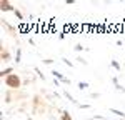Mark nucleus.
<instances>
[{
	"instance_id": "f257e3e1",
	"label": "nucleus",
	"mask_w": 125,
	"mask_h": 120,
	"mask_svg": "<svg viewBox=\"0 0 125 120\" xmlns=\"http://www.w3.org/2000/svg\"><path fill=\"white\" fill-rule=\"evenodd\" d=\"M3 82H5V85H7L9 89H19V87H22V80H20V77L17 73H12L9 77H5Z\"/></svg>"
},
{
	"instance_id": "f03ea898",
	"label": "nucleus",
	"mask_w": 125,
	"mask_h": 120,
	"mask_svg": "<svg viewBox=\"0 0 125 120\" xmlns=\"http://www.w3.org/2000/svg\"><path fill=\"white\" fill-rule=\"evenodd\" d=\"M0 9H2V12H15V9L12 7V3L9 0H2L0 2Z\"/></svg>"
},
{
	"instance_id": "7ed1b4c3",
	"label": "nucleus",
	"mask_w": 125,
	"mask_h": 120,
	"mask_svg": "<svg viewBox=\"0 0 125 120\" xmlns=\"http://www.w3.org/2000/svg\"><path fill=\"white\" fill-rule=\"evenodd\" d=\"M9 75H12V67H7V69L0 70V77H9Z\"/></svg>"
},
{
	"instance_id": "20e7f679",
	"label": "nucleus",
	"mask_w": 125,
	"mask_h": 120,
	"mask_svg": "<svg viewBox=\"0 0 125 120\" xmlns=\"http://www.w3.org/2000/svg\"><path fill=\"white\" fill-rule=\"evenodd\" d=\"M53 77H57V79H58V80H62V82H67V83H70V80H68L67 77H63L60 72H53Z\"/></svg>"
},
{
	"instance_id": "39448f33",
	"label": "nucleus",
	"mask_w": 125,
	"mask_h": 120,
	"mask_svg": "<svg viewBox=\"0 0 125 120\" xmlns=\"http://www.w3.org/2000/svg\"><path fill=\"white\" fill-rule=\"evenodd\" d=\"M60 120H72V115H70V112L63 110V112H62V115H60Z\"/></svg>"
},
{
	"instance_id": "423d86ee",
	"label": "nucleus",
	"mask_w": 125,
	"mask_h": 120,
	"mask_svg": "<svg viewBox=\"0 0 125 120\" xmlns=\"http://www.w3.org/2000/svg\"><path fill=\"white\" fill-rule=\"evenodd\" d=\"M2 60H3V62H9V60H10V53L7 52V50L2 52Z\"/></svg>"
},
{
	"instance_id": "0eeeda50",
	"label": "nucleus",
	"mask_w": 125,
	"mask_h": 120,
	"mask_svg": "<svg viewBox=\"0 0 125 120\" xmlns=\"http://www.w3.org/2000/svg\"><path fill=\"white\" fill-rule=\"evenodd\" d=\"M110 112H112V113H115V115H120V117H124V115H125L122 110H117V109H110Z\"/></svg>"
},
{
	"instance_id": "6e6552de",
	"label": "nucleus",
	"mask_w": 125,
	"mask_h": 120,
	"mask_svg": "<svg viewBox=\"0 0 125 120\" xmlns=\"http://www.w3.org/2000/svg\"><path fill=\"white\" fill-rule=\"evenodd\" d=\"M87 87H88V83H87V82H78V89H80V90H85Z\"/></svg>"
},
{
	"instance_id": "1a4fd4ad",
	"label": "nucleus",
	"mask_w": 125,
	"mask_h": 120,
	"mask_svg": "<svg viewBox=\"0 0 125 120\" xmlns=\"http://www.w3.org/2000/svg\"><path fill=\"white\" fill-rule=\"evenodd\" d=\"M63 93H65V97H67V99L70 100V102H72V103H77V100L73 99V97H72V95H70V93H68V92H63Z\"/></svg>"
},
{
	"instance_id": "9d476101",
	"label": "nucleus",
	"mask_w": 125,
	"mask_h": 120,
	"mask_svg": "<svg viewBox=\"0 0 125 120\" xmlns=\"http://www.w3.org/2000/svg\"><path fill=\"white\" fill-rule=\"evenodd\" d=\"M112 67H114L115 70H120V63H118L117 60H112Z\"/></svg>"
},
{
	"instance_id": "9b49d317",
	"label": "nucleus",
	"mask_w": 125,
	"mask_h": 120,
	"mask_svg": "<svg viewBox=\"0 0 125 120\" xmlns=\"http://www.w3.org/2000/svg\"><path fill=\"white\" fill-rule=\"evenodd\" d=\"M20 57H22V50H17V57H15V62H20Z\"/></svg>"
},
{
	"instance_id": "f8f14e48",
	"label": "nucleus",
	"mask_w": 125,
	"mask_h": 120,
	"mask_svg": "<svg viewBox=\"0 0 125 120\" xmlns=\"http://www.w3.org/2000/svg\"><path fill=\"white\" fill-rule=\"evenodd\" d=\"M62 60H63V63H65V65H68V67H73V63H72L68 59H62Z\"/></svg>"
},
{
	"instance_id": "ddd939ff",
	"label": "nucleus",
	"mask_w": 125,
	"mask_h": 120,
	"mask_svg": "<svg viewBox=\"0 0 125 120\" xmlns=\"http://www.w3.org/2000/svg\"><path fill=\"white\" fill-rule=\"evenodd\" d=\"M13 13H15V15H17V19H19V20H22V19H23V17H22V13H20L19 10H15V12H13Z\"/></svg>"
},
{
	"instance_id": "4468645a",
	"label": "nucleus",
	"mask_w": 125,
	"mask_h": 120,
	"mask_svg": "<svg viewBox=\"0 0 125 120\" xmlns=\"http://www.w3.org/2000/svg\"><path fill=\"white\" fill-rule=\"evenodd\" d=\"M75 50H77V52H80V50H83V47H82V43H77V45H75Z\"/></svg>"
},
{
	"instance_id": "2eb2a0df",
	"label": "nucleus",
	"mask_w": 125,
	"mask_h": 120,
	"mask_svg": "<svg viewBox=\"0 0 125 120\" xmlns=\"http://www.w3.org/2000/svg\"><path fill=\"white\" fill-rule=\"evenodd\" d=\"M29 120H32V119H29Z\"/></svg>"
}]
</instances>
